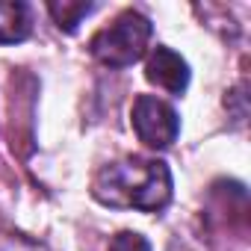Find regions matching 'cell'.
Here are the masks:
<instances>
[{
	"mask_svg": "<svg viewBox=\"0 0 251 251\" xmlns=\"http://www.w3.org/2000/svg\"><path fill=\"white\" fill-rule=\"evenodd\" d=\"M95 198L109 207H133V210H163L172 198V175L160 160L127 157L109 163L95 177Z\"/></svg>",
	"mask_w": 251,
	"mask_h": 251,
	"instance_id": "1",
	"label": "cell"
},
{
	"mask_svg": "<svg viewBox=\"0 0 251 251\" xmlns=\"http://www.w3.org/2000/svg\"><path fill=\"white\" fill-rule=\"evenodd\" d=\"M148 39H151V21L130 9V12H121L109 27H103L89 42V50L103 65L124 68V65H133L145 53Z\"/></svg>",
	"mask_w": 251,
	"mask_h": 251,
	"instance_id": "2",
	"label": "cell"
},
{
	"mask_svg": "<svg viewBox=\"0 0 251 251\" xmlns=\"http://www.w3.org/2000/svg\"><path fill=\"white\" fill-rule=\"evenodd\" d=\"M133 130L148 148H169L177 139L180 118L166 100L154 95H139L133 100Z\"/></svg>",
	"mask_w": 251,
	"mask_h": 251,
	"instance_id": "3",
	"label": "cell"
},
{
	"mask_svg": "<svg viewBox=\"0 0 251 251\" xmlns=\"http://www.w3.org/2000/svg\"><path fill=\"white\" fill-rule=\"evenodd\" d=\"M145 77L154 86H160V89H166L172 95H180L186 89V83H189V68L172 48H157L151 53L148 65H145Z\"/></svg>",
	"mask_w": 251,
	"mask_h": 251,
	"instance_id": "4",
	"label": "cell"
},
{
	"mask_svg": "<svg viewBox=\"0 0 251 251\" xmlns=\"http://www.w3.org/2000/svg\"><path fill=\"white\" fill-rule=\"evenodd\" d=\"M30 6L27 3H0V45H15L30 36Z\"/></svg>",
	"mask_w": 251,
	"mask_h": 251,
	"instance_id": "5",
	"label": "cell"
},
{
	"mask_svg": "<svg viewBox=\"0 0 251 251\" xmlns=\"http://www.w3.org/2000/svg\"><path fill=\"white\" fill-rule=\"evenodd\" d=\"M89 12H92L89 3H50V15L62 30H74L80 24V18Z\"/></svg>",
	"mask_w": 251,
	"mask_h": 251,
	"instance_id": "6",
	"label": "cell"
},
{
	"mask_svg": "<svg viewBox=\"0 0 251 251\" xmlns=\"http://www.w3.org/2000/svg\"><path fill=\"white\" fill-rule=\"evenodd\" d=\"M109 251H151L148 239L133 233V230H124V233H115L112 242H109Z\"/></svg>",
	"mask_w": 251,
	"mask_h": 251,
	"instance_id": "7",
	"label": "cell"
}]
</instances>
